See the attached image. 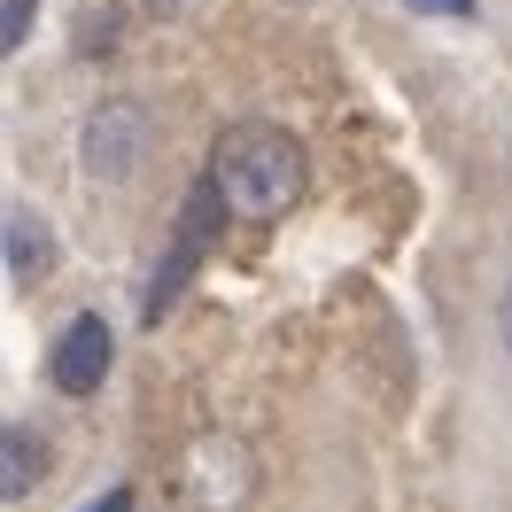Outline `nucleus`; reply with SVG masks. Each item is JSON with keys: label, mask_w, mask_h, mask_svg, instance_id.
Listing matches in <instances>:
<instances>
[{"label": "nucleus", "mask_w": 512, "mask_h": 512, "mask_svg": "<svg viewBox=\"0 0 512 512\" xmlns=\"http://www.w3.org/2000/svg\"><path fill=\"white\" fill-rule=\"evenodd\" d=\"M210 171H218L233 218H280L303 202L311 187V156L288 125H264V117H241L210 140Z\"/></svg>", "instance_id": "nucleus-1"}, {"label": "nucleus", "mask_w": 512, "mask_h": 512, "mask_svg": "<svg viewBox=\"0 0 512 512\" xmlns=\"http://www.w3.org/2000/svg\"><path fill=\"white\" fill-rule=\"evenodd\" d=\"M225 187H218V171L202 163V179H194V194H187V210H179V233H171V256H163V272L148 280V295H140V319L156 326L171 303H179V288L194 280V264L218 249V225H225Z\"/></svg>", "instance_id": "nucleus-2"}, {"label": "nucleus", "mask_w": 512, "mask_h": 512, "mask_svg": "<svg viewBox=\"0 0 512 512\" xmlns=\"http://www.w3.org/2000/svg\"><path fill=\"white\" fill-rule=\"evenodd\" d=\"M78 156H86V171L101 187H132L140 163H148V117H140V101H101L86 117V132H78Z\"/></svg>", "instance_id": "nucleus-3"}, {"label": "nucleus", "mask_w": 512, "mask_h": 512, "mask_svg": "<svg viewBox=\"0 0 512 512\" xmlns=\"http://www.w3.org/2000/svg\"><path fill=\"white\" fill-rule=\"evenodd\" d=\"M256 489V458L241 435H202V443L187 450V497L194 512H241Z\"/></svg>", "instance_id": "nucleus-4"}, {"label": "nucleus", "mask_w": 512, "mask_h": 512, "mask_svg": "<svg viewBox=\"0 0 512 512\" xmlns=\"http://www.w3.org/2000/svg\"><path fill=\"white\" fill-rule=\"evenodd\" d=\"M109 357H117V334H109V319L78 311V319L55 334V350H47V381L63 388V396H94V388L109 381Z\"/></svg>", "instance_id": "nucleus-5"}, {"label": "nucleus", "mask_w": 512, "mask_h": 512, "mask_svg": "<svg viewBox=\"0 0 512 512\" xmlns=\"http://www.w3.org/2000/svg\"><path fill=\"white\" fill-rule=\"evenodd\" d=\"M55 272V241H47V218L24 210V202H8V280L16 288H39Z\"/></svg>", "instance_id": "nucleus-6"}, {"label": "nucleus", "mask_w": 512, "mask_h": 512, "mask_svg": "<svg viewBox=\"0 0 512 512\" xmlns=\"http://www.w3.org/2000/svg\"><path fill=\"white\" fill-rule=\"evenodd\" d=\"M39 474H47V443H39L24 419H8V427H0V497H8V505L32 497Z\"/></svg>", "instance_id": "nucleus-7"}, {"label": "nucleus", "mask_w": 512, "mask_h": 512, "mask_svg": "<svg viewBox=\"0 0 512 512\" xmlns=\"http://www.w3.org/2000/svg\"><path fill=\"white\" fill-rule=\"evenodd\" d=\"M32 16H39V0H0V47H8V55H24Z\"/></svg>", "instance_id": "nucleus-8"}, {"label": "nucleus", "mask_w": 512, "mask_h": 512, "mask_svg": "<svg viewBox=\"0 0 512 512\" xmlns=\"http://www.w3.org/2000/svg\"><path fill=\"white\" fill-rule=\"evenodd\" d=\"M404 8H419V16H474V0H404Z\"/></svg>", "instance_id": "nucleus-9"}, {"label": "nucleus", "mask_w": 512, "mask_h": 512, "mask_svg": "<svg viewBox=\"0 0 512 512\" xmlns=\"http://www.w3.org/2000/svg\"><path fill=\"white\" fill-rule=\"evenodd\" d=\"M86 512H132V489H125V481H117V489H101V497H94V505H86Z\"/></svg>", "instance_id": "nucleus-10"}, {"label": "nucleus", "mask_w": 512, "mask_h": 512, "mask_svg": "<svg viewBox=\"0 0 512 512\" xmlns=\"http://www.w3.org/2000/svg\"><path fill=\"white\" fill-rule=\"evenodd\" d=\"M497 334H505V350H512V280H505V303H497Z\"/></svg>", "instance_id": "nucleus-11"}]
</instances>
